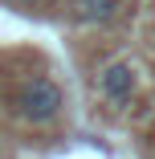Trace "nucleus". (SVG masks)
I'll use <instances>...</instances> for the list:
<instances>
[{"label":"nucleus","instance_id":"obj_2","mask_svg":"<svg viewBox=\"0 0 155 159\" xmlns=\"http://www.w3.org/2000/svg\"><path fill=\"white\" fill-rule=\"evenodd\" d=\"M135 90H139V70L131 66V61H110V66L98 74V94L106 102H114V106L131 102Z\"/></svg>","mask_w":155,"mask_h":159},{"label":"nucleus","instance_id":"obj_3","mask_svg":"<svg viewBox=\"0 0 155 159\" xmlns=\"http://www.w3.org/2000/svg\"><path fill=\"white\" fill-rule=\"evenodd\" d=\"M118 12H122V0H78L74 4V16L86 25H110Z\"/></svg>","mask_w":155,"mask_h":159},{"label":"nucleus","instance_id":"obj_4","mask_svg":"<svg viewBox=\"0 0 155 159\" xmlns=\"http://www.w3.org/2000/svg\"><path fill=\"white\" fill-rule=\"evenodd\" d=\"M21 4H41V0H21Z\"/></svg>","mask_w":155,"mask_h":159},{"label":"nucleus","instance_id":"obj_1","mask_svg":"<svg viewBox=\"0 0 155 159\" xmlns=\"http://www.w3.org/2000/svg\"><path fill=\"white\" fill-rule=\"evenodd\" d=\"M61 106H66V94H61V86L53 78H29L21 90H16V110L25 122H33V126H49Z\"/></svg>","mask_w":155,"mask_h":159}]
</instances>
